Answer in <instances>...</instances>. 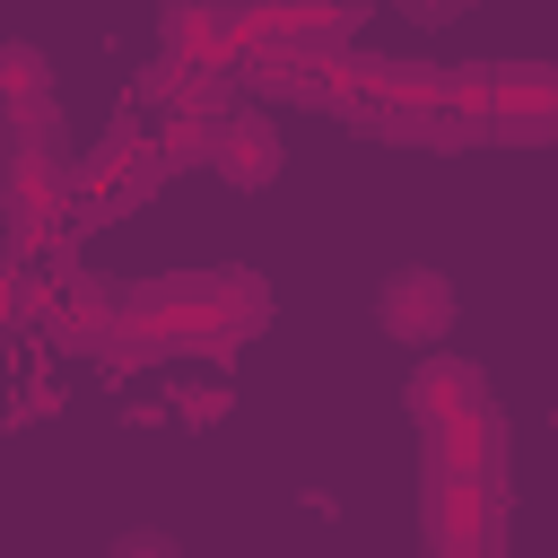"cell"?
Here are the masks:
<instances>
[{
  "mask_svg": "<svg viewBox=\"0 0 558 558\" xmlns=\"http://www.w3.org/2000/svg\"><path fill=\"white\" fill-rule=\"evenodd\" d=\"M427 541H436V558H453V549H497V480L427 462Z\"/></svg>",
  "mask_w": 558,
  "mask_h": 558,
  "instance_id": "cell-3",
  "label": "cell"
},
{
  "mask_svg": "<svg viewBox=\"0 0 558 558\" xmlns=\"http://www.w3.org/2000/svg\"><path fill=\"white\" fill-rule=\"evenodd\" d=\"M209 166L253 192V183L279 174V131H270L262 113H218V122H209Z\"/></svg>",
  "mask_w": 558,
  "mask_h": 558,
  "instance_id": "cell-6",
  "label": "cell"
},
{
  "mask_svg": "<svg viewBox=\"0 0 558 558\" xmlns=\"http://www.w3.org/2000/svg\"><path fill=\"white\" fill-rule=\"evenodd\" d=\"M453 558H497V549H453Z\"/></svg>",
  "mask_w": 558,
  "mask_h": 558,
  "instance_id": "cell-10",
  "label": "cell"
},
{
  "mask_svg": "<svg viewBox=\"0 0 558 558\" xmlns=\"http://www.w3.org/2000/svg\"><path fill=\"white\" fill-rule=\"evenodd\" d=\"M183 9H218V0H166V17H183Z\"/></svg>",
  "mask_w": 558,
  "mask_h": 558,
  "instance_id": "cell-9",
  "label": "cell"
},
{
  "mask_svg": "<svg viewBox=\"0 0 558 558\" xmlns=\"http://www.w3.org/2000/svg\"><path fill=\"white\" fill-rule=\"evenodd\" d=\"M384 331L410 340V349H436V340L453 331V288H445L436 270H401V279H384Z\"/></svg>",
  "mask_w": 558,
  "mask_h": 558,
  "instance_id": "cell-5",
  "label": "cell"
},
{
  "mask_svg": "<svg viewBox=\"0 0 558 558\" xmlns=\"http://www.w3.org/2000/svg\"><path fill=\"white\" fill-rule=\"evenodd\" d=\"M113 558H174V549H166V541H148V532H140V541H122V549H113Z\"/></svg>",
  "mask_w": 558,
  "mask_h": 558,
  "instance_id": "cell-8",
  "label": "cell"
},
{
  "mask_svg": "<svg viewBox=\"0 0 558 558\" xmlns=\"http://www.w3.org/2000/svg\"><path fill=\"white\" fill-rule=\"evenodd\" d=\"M70 201H78V174L52 140H17L0 157V209H9V244L35 253L52 227H70Z\"/></svg>",
  "mask_w": 558,
  "mask_h": 558,
  "instance_id": "cell-2",
  "label": "cell"
},
{
  "mask_svg": "<svg viewBox=\"0 0 558 558\" xmlns=\"http://www.w3.org/2000/svg\"><path fill=\"white\" fill-rule=\"evenodd\" d=\"M9 122H26V140H52V78H44V61L26 44L0 52V131Z\"/></svg>",
  "mask_w": 558,
  "mask_h": 558,
  "instance_id": "cell-7",
  "label": "cell"
},
{
  "mask_svg": "<svg viewBox=\"0 0 558 558\" xmlns=\"http://www.w3.org/2000/svg\"><path fill=\"white\" fill-rule=\"evenodd\" d=\"M410 418H418V436H427V462L497 480L506 427H497V401H488L480 366H462V357H427V366L410 375Z\"/></svg>",
  "mask_w": 558,
  "mask_h": 558,
  "instance_id": "cell-1",
  "label": "cell"
},
{
  "mask_svg": "<svg viewBox=\"0 0 558 558\" xmlns=\"http://www.w3.org/2000/svg\"><path fill=\"white\" fill-rule=\"evenodd\" d=\"M157 174H166L157 140L122 122V131H113V140H105V148H96V157L78 166V201H131V192H148Z\"/></svg>",
  "mask_w": 558,
  "mask_h": 558,
  "instance_id": "cell-4",
  "label": "cell"
}]
</instances>
